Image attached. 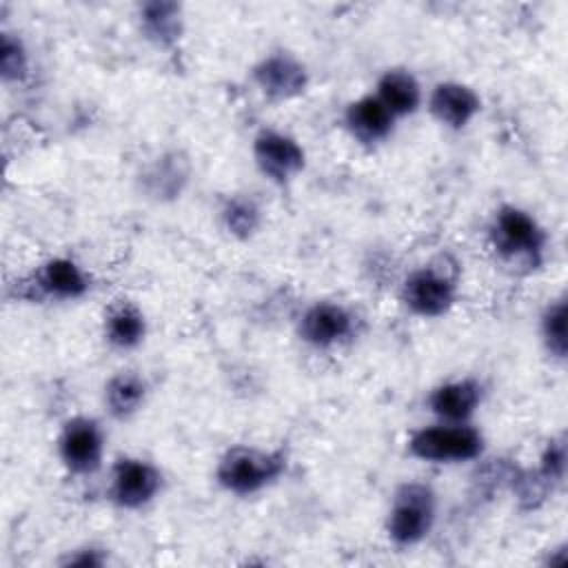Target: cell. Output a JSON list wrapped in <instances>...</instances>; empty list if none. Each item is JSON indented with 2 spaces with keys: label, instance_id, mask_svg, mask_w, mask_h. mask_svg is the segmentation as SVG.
Segmentation results:
<instances>
[{
  "label": "cell",
  "instance_id": "obj_1",
  "mask_svg": "<svg viewBox=\"0 0 568 568\" xmlns=\"http://www.w3.org/2000/svg\"><path fill=\"white\" fill-rule=\"evenodd\" d=\"M484 448L479 430L466 422H446L413 433L408 450L413 457L433 464H459L475 459Z\"/></svg>",
  "mask_w": 568,
  "mask_h": 568
},
{
  "label": "cell",
  "instance_id": "obj_2",
  "mask_svg": "<svg viewBox=\"0 0 568 568\" xmlns=\"http://www.w3.org/2000/svg\"><path fill=\"white\" fill-rule=\"evenodd\" d=\"M286 462L282 453L248 446L231 448L217 464V481L235 495H251L275 481Z\"/></svg>",
  "mask_w": 568,
  "mask_h": 568
},
{
  "label": "cell",
  "instance_id": "obj_3",
  "mask_svg": "<svg viewBox=\"0 0 568 568\" xmlns=\"http://www.w3.org/2000/svg\"><path fill=\"white\" fill-rule=\"evenodd\" d=\"M435 521V495L424 484H404L395 497L386 519L388 537L399 546L422 541Z\"/></svg>",
  "mask_w": 568,
  "mask_h": 568
},
{
  "label": "cell",
  "instance_id": "obj_4",
  "mask_svg": "<svg viewBox=\"0 0 568 568\" xmlns=\"http://www.w3.org/2000/svg\"><path fill=\"white\" fill-rule=\"evenodd\" d=\"M490 237L495 248L515 262L537 264L546 244V233L539 222L524 209L501 206L493 220Z\"/></svg>",
  "mask_w": 568,
  "mask_h": 568
},
{
  "label": "cell",
  "instance_id": "obj_5",
  "mask_svg": "<svg viewBox=\"0 0 568 568\" xmlns=\"http://www.w3.org/2000/svg\"><path fill=\"white\" fill-rule=\"evenodd\" d=\"M404 304L422 317H439L455 302V284L442 271L430 266L413 271L402 286Z\"/></svg>",
  "mask_w": 568,
  "mask_h": 568
},
{
  "label": "cell",
  "instance_id": "obj_6",
  "mask_svg": "<svg viewBox=\"0 0 568 568\" xmlns=\"http://www.w3.org/2000/svg\"><path fill=\"white\" fill-rule=\"evenodd\" d=\"M253 155L260 171L277 184L293 180L304 169V149L282 131H262L253 142Z\"/></svg>",
  "mask_w": 568,
  "mask_h": 568
},
{
  "label": "cell",
  "instance_id": "obj_7",
  "mask_svg": "<svg viewBox=\"0 0 568 568\" xmlns=\"http://www.w3.org/2000/svg\"><path fill=\"white\" fill-rule=\"evenodd\" d=\"M104 437L93 419H71L60 437V457L71 473H93L102 462Z\"/></svg>",
  "mask_w": 568,
  "mask_h": 568
},
{
  "label": "cell",
  "instance_id": "obj_8",
  "mask_svg": "<svg viewBox=\"0 0 568 568\" xmlns=\"http://www.w3.org/2000/svg\"><path fill=\"white\" fill-rule=\"evenodd\" d=\"M160 473L142 459H120L113 468L111 499L122 508H142L160 490Z\"/></svg>",
  "mask_w": 568,
  "mask_h": 568
},
{
  "label": "cell",
  "instance_id": "obj_9",
  "mask_svg": "<svg viewBox=\"0 0 568 568\" xmlns=\"http://www.w3.org/2000/svg\"><path fill=\"white\" fill-rule=\"evenodd\" d=\"M353 331V315L333 302H317L313 304L300 322V335L304 342L317 348L335 346L337 342L346 339Z\"/></svg>",
  "mask_w": 568,
  "mask_h": 568
},
{
  "label": "cell",
  "instance_id": "obj_10",
  "mask_svg": "<svg viewBox=\"0 0 568 568\" xmlns=\"http://www.w3.org/2000/svg\"><path fill=\"white\" fill-rule=\"evenodd\" d=\"M253 78L257 87L273 100H291L300 95L308 80L302 62H297L288 53H273L264 58L255 67Z\"/></svg>",
  "mask_w": 568,
  "mask_h": 568
},
{
  "label": "cell",
  "instance_id": "obj_11",
  "mask_svg": "<svg viewBox=\"0 0 568 568\" xmlns=\"http://www.w3.org/2000/svg\"><path fill=\"white\" fill-rule=\"evenodd\" d=\"M428 104L435 120L450 129H464L481 109L479 95L462 82H439Z\"/></svg>",
  "mask_w": 568,
  "mask_h": 568
},
{
  "label": "cell",
  "instance_id": "obj_12",
  "mask_svg": "<svg viewBox=\"0 0 568 568\" xmlns=\"http://www.w3.org/2000/svg\"><path fill=\"white\" fill-rule=\"evenodd\" d=\"M481 402V386L475 379H455L437 386L430 397V410L444 422H466Z\"/></svg>",
  "mask_w": 568,
  "mask_h": 568
},
{
  "label": "cell",
  "instance_id": "obj_13",
  "mask_svg": "<svg viewBox=\"0 0 568 568\" xmlns=\"http://www.w3.org/2000/svg\"><path fill=\"white\" fill-rule=\"evenodd\" d=\"M395 115L382 104L377 95L355 100L346 111V126L359 142H382L393 131Z\"/></svg>",
  "mask_w": 568,
  "mask_h": 568
},
{
  "label": "cell",
  "instance_id": "obj_14",
  "mask_svg": "<svg viewBox=\"0 0 568 568\" xmlns=\"http://www.w3.org/2000/svg\"><path fill=\"white\" fill-rule=\"evenodd\" d=\"M375 95L382 100V104L395 118L413 113L422 102L419 82L415 80L413 73L402 71V69L386 71L377 82V93Z\"/></svg>",
  "mask_w": 568,
  "mask_h": 568
},
{
  "label": "cell",
  "instance_id": "obj_15",
  "mask_svg": "<svg viewBox=\"0 0 568 568\" xmlns=\"http://www.w3.org/2000/svg\"><path fill=\"white\" fill-rule=\"evenodd\" d=\"M40 286L60 300H75L87 293L89 280L73 260L55 257L44 264L40 273Z\"/></svg>",
  "mask_w": 568,
  "mask_h": 568
},
{
  "label": "cell",
  "instance_id": "obj_16",
  "mask_svg": "<svg viewBox=\"0 0 568 568\" xmlns=\"http://www.w3.org/2000/svg\"><path fill=\"white\" fill-rule=\"evenodd\" d=\"M146 331L144 315L133 304H118L104 317V335L118 348H133L142 342Z\"/></svg>",
  "mask_w": 568,
  "mask_h": 568
},
{
  "label": "cell",
  "instance_id": "obj_17",
  "mask_svg": "<svg viewBox=\"0 0 568 568\" xmlns=\"http://www.w3.org/2000/svg\"><path fill=\"white\" fill-rule=\"evenodd\" d=\"M142 29L158 44H173L182 33V16L175 2H146L140 9Z\"/></svg>",
  "mask_w": 568,
  "mask_h": 568
},
{
  "label": "cell",
  "instance_id": "obj_18",
  "mask_svg": "<svg viewBox=\"0 0 568 568\" xmlns=\"http://www.w3.org/2000/svg\"><path fill=\"white\" fill-rule=\"evenodd\" d=\"M146 395V384L135 373H120L109 379L104 388V404L111 415L129 417L133 415Z\"/></svg>",
  "mask_w": 568,
  "mask_h": 568
},
{
  "label": "cell",
  "instance_id": "obj_19",
  "mask_svg": "<svg viewBox=\"0 0 568 568\" xmlns=\"http://www.w3.org/2000/svg\"><path fill=\"white\" fill-rule=\"evenodd\" d=\"M566 302L557 300L552 304H548V308L541 315V337L544 344L548 348V353L557 359L566 357V348H568V337H566Z\"/></svg>",
  "mask_w": 568,
  "mask_h": 568
},
{
  "label": "cell",
  "instance_id": "obj_20",
  "mask_svg": "<svg viewBox=\"0 0 568 568\" xmlns=\"http://www.w3.org/2000/svg\"><path fill=\"white\" fill-rule=\"evenodd\" d=\"M186 180V166L178 158H162L149 173L146 182L155 195H175Z\"/></svg>",
  "mask_w": 568,
  "mask_h": 568
},
{
  "label": "cell",
  "instance_id": "obj_21",
  "mask_svg": "<svg viewBox=\"0 0 568 568\" xmlns=\"http://www.w3.org/2000/svg\"><path fill=\"white\" fill-rule=\"evenodd\" d=\"M222 217H224L226 229L233 235L248 237L257 229V224H260V209L255 206L253 200L235 197V200L226 202V206L222 211Z\"/></svg>",
  "mask_w": 568,
  "mask_h": 568
},
{
  "label": "cell",
  "instance_id": "obj_22",
  "mask_svg": "<svg viewBox=\"0 0 568 568\" xmlns=\"http://www.w3.org/2000/svg\"><path fill=\"white\" fill-rule=\"evenodd\" d=\"M2 53H0V67H2V75L7 78V80H18L22 73H24V69H27V53H24V49L20 47V42H16V40H11L7 33H4V38H2V49H0Z\"/></svg>",
  "mask_w": 568,
  "mask_h": 568
},
{
  "label": "cell",
  "instance_id": "obj_23",
  "mask_svg": "<svg viewBox=\"0 0 568 568\" xmlns=\"http://www.w3.org/2000/svg\"><path fill=\"white\" fill-rule=\"evenodd\" d=\"M566 470V446L561 439L550 442L541 455V468L539 473L548 479V481H561Z\"/></svg>",
  "mask_w": 568,
  "mask_h": 568
}]
</instances>
